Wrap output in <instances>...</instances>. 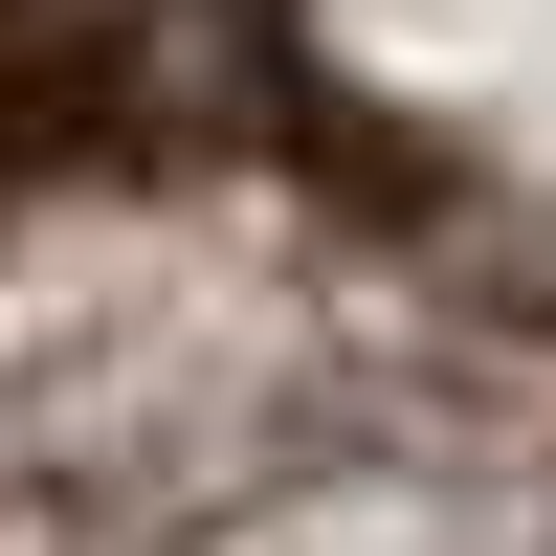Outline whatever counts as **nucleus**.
Wrapping results in <instances>:
<instances>
[]
</instances>
